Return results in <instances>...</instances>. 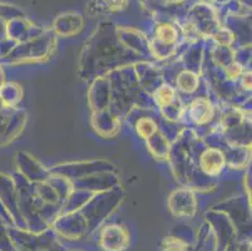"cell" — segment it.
Returning <instances> with one entry per match:
<instances>
[{
    "label": "cell",
    "mask_w": 252,
    "mask_h": 251,
    "mask_svg": "<svg viewBox=\"0 0 252 251\" xmlns=\"http://www.w3.org/2000/svg\"><path fill=\"white\" fill-rule=\"evenodd\" d=\"M162 251H189V245L176 238H167L162 244Z\"/></svg>",
    "instance_id": "cell-1"
}]
</instances>
